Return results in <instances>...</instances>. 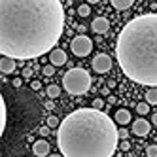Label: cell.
I'll return each instance as SVG.
<instances>
[{
    "mask_svg": "<svg viewBox=\"0 0 157 157\" xmlns=\"http://www.w3.org/2000/svg\"><path fill=\"white\" fill-rule=\"evenodd\" d=\"M64 29L59 0H0V53L29 61L53 51Z\"/></svg>",
    "mask_w": 157,
    "mask_h": 157,
    "instance_id": "cell-1",
    "label": "cell"
},
{
    "mask_svg": "<svg viewBox=\"0 0 157 157\" xmlns=\"http://www.w3.org/2000/svg\"><path fill=\"white\" fill-rule=\"evenodd\" d=\"M117 131L102 110L80 108L61 121L57 146L63 157H112L119 142Z\"/></svg>",
    "mask_w": 157,
    "mask_h": 157,
    "instance_id": "cell-2",
    "label": "cell"
},
{
    "mask_svg": "<svg viewBox=\"0 0 157 157\" xmlns=\"http://www.w3.org/2000/svg\"><path fill=\"white\" fill-rule=\"evenodd\" d=\"M123 74L140 85L157 87V13H144L123 27L116 44Z\"/></svg>",
    "mask_w": 157,
    "mask_h": 157,
    "instance_id": "cell-3",
    "label": "cell"
},
{
    "mask_svg": "<svg viewBox=\"0 0 157 157\" xmlns=\"http://www.w3.org/2000/svg\"><path fill=\"white\" fill-rule=\"evenodd\" d=\"M63 87L70 95H85L91 87V74L83 68H70L63 76Z\"/></svg>",
    "mask_w": 157,
    "mask_h": 157,
    "instance_id": "cell-4",
    "label": "cell"
},
{
    "mask_svg": "<svg viewBox=\"0 0 157 157\" xmlns=\"http://www.w3.org/2000/svg\"><path fill=\"white\" fill-rule=\"evenodd\" d=\"M70 49H72V53L76 57H87V55L91 53V49H93V42H91L89 36L80 34L70 42Z\"/></svg>",
    "mask_w": 157,
    "mask_h": 157,
    "instance_id": "cell-5",
    "label": "cell"
},
{
    "mask_svg": "<svg viewBox=\"0 0 157 157\" xmlns=\"http://www.w3.org/2000/svg\"><path fill=\"white\" fill-rule=\"evenodd\" d=\"M110 68H112V59H110V55H106V53L95 55V59H93V70H95V72L106 74Z\"/></svg>",
    "mask_w": 157,
    "mask_h": 157,
    "instance_id": "cell-6",
    "label": "cell"
},
{
    "mask_svg": "<svg viewBox=\"0 0 157 157\" xmlns=\"http://www.w3.org/2000/svg\"><path fill=\"white\" fill-rule=\"evenodd\" d=\"M151 125H150V121H146L144 117L136 119V121H132V132L136 134V136H146V134L150 132Z\"/></svg>",
    "mask_w": 157,
    "mask_h": 157,
    "instance_id": "cell-7",
    "label": "cell"
},
{
    "mask_svg": "<svg viewBox=\"0 0 157 157\" xmlns=\"http://www.w3.org/2000/svg\"><path fill=\"white\" fill-rule=\"evenodd\" d=\"M91 29H93V32H97V34H106L110 30V21L106 17H97V19H93Z\"/></svg>",
    "mask_w": 157,
    "mask_h": 157,
    "instance_id": "cell-8",
    "label": "cell"
},
{
    "mask_svg": "<svg viewBox=\"0 0 157 157\" xmlns=\"http://www.w3.org/2000/svg\"><path fill=\"white\" fill-rule=\"evenodd\" d=\"M32 151H34L36 157H46V155H49V142L48 140H36L34 146H32Z\"/></svg>",
    "mask_w": 157,
    "mask_h": 157,
    "instance_id": "cell-9",
    "label": "cell"
},
{
    "mask_svg": "<svg viewBox=\"0 0 157 157\" xmlns=\"http://www.w3.org/2000/svg\"><path fill=\"white\" fill-rule=\"evenodd\" d=\"M49 61H51L53 66H63L66 61H68V57H66V53L63 49H53L49 53Z\"/></svg>",
    "mask_w": 157,
    "mask_h": 157,
    "instance_id": "cell-10",
    "label": "cell"
},
{
    "mask_svg": "<svg viewBox=\"0 0 157 157\" xmlns=\"http://www.w3.org/2000/svg\"><path fill=\"white\" fill-rule=\"evenodd\" d=\"M0 72H2V74L15 72V61L10 59V57H2V59H0Z\"/></svg>",
    "mask_w": 157,
    "mask_h": 157,
    "instance_id": "cell-11",
    "label": "cell"
},
{
    "mask_svg": "<svg viewBox=\"0 0 157 157\" xmlns=\"http://www.w3.org/2000/svg\"><path fill=\"white\" fill-rule=\"evenodd\" d=\"M114 121L117 123V125H127V123H131V112H129V110H123V108L117 110Z\"/></svg>",
    "mask_w": 157,
    "mask_h": 157,
    "instance_id": "cell-12",
    "label": "cell"
},
{
    "mask_svg": "<svg viewBox=\"0 0 157 157\" xmlns=\"http://www.w3.org/2000/svg\"><path fill=\"white\" fill-rule=\"evenodd\" d=\"M112 6L116 10H129L132 6V0H112Z\"/></svg>",
    "mask_w": 157,
    "mask_h": 157,
    "instance_id": "cell-13",
    "label": "cell"
},
{
    "mask_svg": "<svg viewBox=\"0 0 157 157\" xmlns=\"http://www.w3.org/2000/svg\"><path fill=\"white\" fill-rule=\"evenodd\" d=\"M46 95H48L49 98H57V97L61 95V87H59V85H49V87L46 89Z\"/></svg>",
    "mask_w": 157,
    "mask_h": 157,
    "instance_id": "cell-14",
    "label": "cell"
},
{
    "mask_svg": "<svg viewBox=\"0 0 157 157\" xmlns=\"http://www.w3.org/2000/svg\"><path fill=\"white\" fill-rule=\"evenodd\" d=\"M146 102H148V104H157V89L153 87V89H150V91L148 93H146Z\"/></svg>",
    "mask_w": 157,
    "mask_h": 157,
    "instance_id": "cell-15",
    "label": "cell"
},
{
    "mask_svg": "<svg viewBox=\"0 0 157 157\" xmlns=\"http://www.w3.org/2000/svg\"><path fill=\"white\" fill-rule=\"evenodd\" d=\"M89 13H91V6H89V4H80V8H78V15H80V17H87Z\"/></svg>",
    "mask_w": 157,
    "mask_h": 157,
    "instance_id": "cell-16",
    "label": "cell"
},
{
    "mask_svg": "<svg viewBox=\"0 0 157 157\" xmlns=\"http://www.w3.org/2000/svg\"><path fill=\"white\" fill-rule=\"evenodd\" d=\"M48 127H49V129H55V127L59 129V127H61L59 117H57V116H49V117H48Z\"/></svg>",
    "mask_w": 157,
    "mask_h": 157,
    "instance_id": "cell-17",
    "label": "cell"
},
{
    "mask_svg": "<svg viewBox=\"0 0 157 157\" xmlns=\"http://www.w3.org/2000/svg\"><path fill=\"white\" fill-rule=\"evenodd\" d=\"M136 112H138L140 116H146V114L150 112V104H148V102H138V104H136Z\"/></svg>",
    "mask_w": 157,
    "mask_h": 157,
    "instance_id": "cell-18",
    "label": "cell"
},
{
    "mask_svg": "<svg viewBox=\"0 0 157 157\" xmlns=\"http://www.w3.org/2000/svg\"><path fill=\"white\" fill-rule=\"evenodd\" d=\"M0 110H2V125H0V131L6 129V102L4 98H0Z\"/></svg>",
    "mask_w": 157,
    "mask_h": 157,
    "instance_id": "cell-19",
    "label": "cell"
},
{
    "mask_svg": "<svg viewBox=\"0 0 157 157\" xmlns=\"http://www.w3.org/2000/svg\"><path fill=\"white\" fill-rule=\"evenodd\" d=\"M146 155H148V157H157V146L150 144L148 148H146Z\"/></svg>",
    "mask_w": 157,
    "mask_h": 157,
    "instance_id": "cell-20",
    "label": "cell"
},
{
    "mask_svg": "<svg viewBox=\"0 0 157 157\" xmlns=\"http://www.w3.org/2000/svg\"><path fill=\"white\" fill-rule=\"evenodd\" d=\"M42 72H44V76H53V74H55V66H53V64H46V66L42 68Z\"/></svg>",
    "mask_w": 157,
    "mask_h": 157,
    "instance_id": "cell-21",
    "label": "cell"
},
{
    "mask_svg": "<svg viewBox=\"0 0 157 157\" xmlns=\"http://www.w3.org/2000/svg\"><path fill=\"white\" fill-rule=\"evenodd\" d=\"M117 134H119V138H121V140H127V138H129V131H127L125 127H121V129L117 131Z\"/></svg>",
    "mask_w": 157,
    "mask_h": 157,
    "instance_id": "cell-22",
    "label": "cell"
},
{
    "mask_svg": "<svg viewBox=\"0 0 157 157\" xmlns=\"http://www.w3.org/2000/svg\"><path fill=\"white\" fill-rule=\"evenodd\" d=\"M102 106H104V100H102V98H95V100H93V108H95V110H100Z\"/></svg>",
    "mask_w": 157,
    "mask_h": 157,
    "instance_id": "cell-23",
    "label": "cell"
},
{
    "mask_svg": "<svg viewBox=\"0 0 157 157\" xmlns=\"http://www.w3.org/2000/svg\"><path fill=\"white\" fill-rule=\"evenodd\" d=\"M38 132H40V136H48V134H49V127H48V125H46V127H40Z\"/></svg>",
    "mask_w": 157,
    "mask_h": 157,
    "instance_id": "cell-24",
    "label": "cell"
},
{
    "mask_svg": "<svg viewBox=\"0 0 157 157\" xmlns=\"http://www.w3.org/2000/svg\"><path fill=\"white\" fill-rule=\"evenodd\" d=\"M121 150H123V151L131 150V144H129V140H121Z\"/></svg>",
    "mask_w": 157,
    "mask_h": 157,
    "instance_id": "cell-25",
    "label": "cell"
},
{
    "mask_svg": "<svg viewBox=\"0 0 157 157\" xmlns=\"http://www.w3.org/2000/svg\"><path fill=\"white\" fill-rule=\"evenodd\" d=\"M30 87H32V89H34V91H38V89L42 87V83H40L38 80H34V82H30Z\"/></svg>",
    "mask_w": 157,
    "mask_h": 157,
    "instance_id": "cell-26",
    "label": "cell"
},
{
    "mask_svg": "<svg viewBox=\"0 0 157 157\" xmlns=\"http://www.w3.org/2000/svg\"><path fill=\"white\" fill-rule=\"evenodd\" d=\"M32 76V68H23V78H30Z\"/></svg>",
    "mask_w": 157,
    "mask_h": 157,
    "instance_id": "cell-27",
    "label": "cell"
},
{
    "mask_svg": "<svg viewBox=\"0 0 157 157\" xmlns=\"http://www.w3.org/2000/svg\"><path fill=\"white\" fill-rule=\"evenodd\" d=\"M12 83H13V87H21V83H23V80H21V78H15V80H13Z\"/></svg>",
    "mask_w": 157,
    "mask_h": 157,
    "instance_id": "cell-28",
    "label": "cell"
},
{
    "mask_svg": "<svg viewBox=\"0 0 157 157\" xmlns=\"http://www.w3.org/2000/svg\"><path fill=\"white\" fill-rule=\"evenodd\" d=\"M151 123H153V125H157V112H155V114L151 116Z\"/></svg>",
    "mask_w": 157,
    "mask_h": 157,
    "instance_id": "cell-29",
    "label": "cell"
},
{
    "mask_svg": "<svg viewBox=\"0 0 157 157\" xmlns=\"http://www.w3.org/2000/svg\"><path fill=\"white\" fill-rule=\"evenodd\" d=\"M110 87H116V82H114V80H110V82H108V89H110Z\"/></svg>",
    "mask_w": 157,
    "mask_h": 157,
    "instance_id": "cell-30",
    "label": "cell"
},
{
    "mask_svg": "<svg viewBox=\"0 0 157 157\" xmlns=\"http://www.w3.org/2000/svg\"><path fill=\"white\" fill-rule=\"evenodd\" d=\"M48 157H63L61 153H55V155H48Z\"/></svg>",
    "mask_w": 157,
    "mask_h": 157,
    "instance_id": "cell-31",
    "label": "cell"
}]
</instances>
